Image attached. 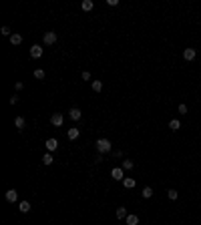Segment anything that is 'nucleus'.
I'll return each instance as SVG.
<instances>
[{
  "instance_id": "f257e3e1",
  "label": "nucleus",
  "mask_w": 201,
  "mask_h": 225,
  "mask_svg": "<svg viewBox=\"0 0 201 225\" xmlns=\"http://www.w3.org/2000/svg\"><path fill=\"white\" fill-rule=\"evenodd\" d=\"M94 147H97V151H98L101 155L111 153V141H109V139H98L97 143H94Z\"/></svg>"
},
{
  "instance_id": "f03ea898",
  "label": "nucleus",
  "mask_w": 201,
  "mask_h": 225,
  "mask_svg": "<svg viewBox=\"0 0 201 225\" xmlns=\"http://www.w3.org/2000/svg\"><path fill=\"white\" fill-rule=\"evenodd\" d=\"M42 42L46 44V46H50V44H54V42H56V32H54V30H48V32H44Z\"/></svg>"
},
{
  "instance_id": "7ed1b4c3",
  "label": "nucleus",
  "mask_w": 201,
  "mask_h": 225,
  "mask_svg": "<svg viewBox=\"0 0 201 225\" xmlns=\"http://www.w3.org/2000/svg\"><path fill=\"white\" fill-rule=\"evenodd\" d=\"M111 177L115 179V181H123L125 179V169L123 167H115V169L111 171Z\"/></svg>"
},
{
  "instance_id": "20e7f679",
  "label": "nucleus",
  "mask_w": 201,
  "mask_h": 225,
  "mask_svg": "<svg viewBox=\"0 0 201 225\" xmlns=\"http://www.w3.org/2000/svg\"><path fill=\"white\" fill-rule=\"evenodd\" d=\"M30 56H32V58H40V56H42V46H40V44H32V46H30Z\"/></svg>"
},
{
  "instance_id": "39448f33",
  "label": "nucleus",
  "mask_w": 201,
  "mask_h": 225,
  "mask_svg": "<svg viewBox=\"0 0 201 225\" xmlns=\"http://www.w3.org/2000/svg\"><path fill=\"white\" fill-rule=\"evenodd\" d=\"M50 123H52V127H60V125L64 123V117L60 115V113H54V115L50 117Z\"/></svg>"
},
{
  "instance_id": "423d86ee",
  "label": "nucleus",
  "mask_w": 201,
  "mask_h": 225,
  "mask_svg": "<svg viewBox=\"0 0 201 225\" xmlns=\"http://www.w3.org/2000/svg\"><path fill=\"white\" fill-rule=\"evenodd\" d=\"M6 201H8V203H14V201H18V193H16V189H8V191H6Z\"/></svg>"
},
{
  "instance_id": "0eeeda50",
  "label": "nucleus",
  "mask_w": 201,
  "mask_h": 225,
  "mask_svg": "<svg viewBox=\"0 0 201 225\" xmlns=\"http://www.w3.org/2000/svg\"><path fill=\"white\" fill-rule=\"evenodd\" d=\"M195 56H197V50H195V48H185V50H183V58H185V60H193Z\"/></svg>"
},
{
  "instance_id": "6e6552de",
  "label": "nucleus",
  "mask_w": 201,
  "mask_h": 225,
  "mask_svg": "<svg viewBox=\"0 0 201 225\" xmlns=\"http://www.w3.org/2000/svg\"><path fill=\"white\" fill-rule=\"evenodd\" d=\"M69 117H70V119H73V121H78V119H81V117H82L81 109H77V106H73V109L69 110Z\"/></svg>"
},
{
  "instance_id": "1a4fd4ad",
  "label": "nucleus",
  "mask_w": 201,
  "mask_h": 225,
  "mask_svg": "<svg viewBox=\"0 0 201 225\" xmlns=\"http://www.w3.org/2000/svg\"><path fill=\"white\" fill-rule=\"evenodd\" d=\"M44 145H46V149H48V151H50V153H52V151H56V149H58V141H56V139H48V141H46V143H44Z\"/></svg>"
},
{
  "instance_id": "9d476101",
  "label": "nucleus",
  "mask_w": 201,
  "mask_h": 225,
  "mask_svg": "<svg viewBox=\"0 0 201 225\" xmlns=\"http://www.w3.org/2000/svg\"><path fill=\"white\" fill-rule=\"evenodd\" d=\"M123 185L127 187V189H133V187L137 185V181H135L133 177H125V179H123Z\"/></svg>"
},
{
  "instance_id": "9b49d317",
  "label": "nucleus",
  "mask_w": 201,
  "mask_h": 225,
  "mask_svg": "<svg viewBox=\"0 0 201 225\" xmlns=\"http://www.w3.org/2000/svg\"><path fill=\"white\" fill-rule=\"evenodd\" d=\"M125 223L127 225H139V215H127Z\"/></svg>"
},
{
  "instance_id": "f8f14e48",
  "label": "nucleus",
  "mask_w": 201,
  "mask_h": 225,
  "mask_svg": "<svg viewBox=\"0 0 201 225\" xmlns=\"http://www.w3.org/2000/svg\"><path fill=\"white\" fill-rule=\"evenodd\" d=\"M115 215H117V219H127L129 213H127V209H125V207H117V213H115Z\"/></svg>"
},
{
  "instance_id": "ddd939ff",
  "label": "nucleus",
  "mask_w": 201,
  "mask_h": 225,
  "mask_svg": "<svg viewBox=\"0 0 201 225\" xmlns=\"http://www.w3.org/2000/svg\"><path fill=\"white\" fill-rule=\"evenodd\" d=\"M14 125H16V129H18V131H22V129L26 127V121H24V117H16Z\"/></svg>"
},
{
  "instance_id": "4468645a",
  "label": "nucleus",
  "mask_w": 201,
  "mask_h": 225,
  "mask_svg": "<svg viewBox=\"0 0 201 225\" xmlns=\"http://www.w3.org/2000/svg\"><path fill=\"white\" fill-rule=\"evenodd\" d=\"M18 209H20V213H28V211H30V209H32V207H30V203H28V201H20V205H18Z\"/></svg>"
},
{
  "instance_id": "2eb2a0df",
  "label": "nucleus",
  "mask_w": 201,
  "mask_h": 225,
  "mask_svg": "<svg viewBox=\"0 0 201 225\" xmlns=\"http://www.w3.org/2000/svg\"><path fill=\"white\" fill-rule=\"evenodd\" d=\"M94 8V2L93 0H85V2H82V10H86V12H90V10Z\"/></svg>"
},
{
  "instance_id": "dca6fc26",
  "label": "nucleus",
  "mask_w": 201,
  "mask_h": 225,
  "mask_svg": "<svg viewBox=\"0 0 201 225\" xmlns=\"http://www.w3.org/2000/svg\"><path fill=\"white\" fill-rule=\"evenodd\" d=\"M141 195L145 197V199H151V197H153V189H151V187H143Z\"/></svg>"
},
{
  "instance_id": "f3484780",
  "label": "nucleus",
  "mask_w": 201,
  "mask_h": 225,
  "mask_svg": "<svg viewBox=\"0 0 201 225\" xmlns=\"http://www.w3.org/2000/svg\"><path fill=\"white\" fill-rule=\"evenodd\" d=\"M10 42H12V44H20V42H22V36H20L18 32H12V36H10Z\"/></svg>"
},
{
  "instance_id": "a211bd4d",
  "label": "nucleus",
  "mask_w": 201,
  "mask_h": 225,
  "mask_svg": "<svg viewBox=\"0 0 201 225\" xmlns=\"http://www.w3.org/2000/svg\"><path fill=\"white\" fill-rule=\"evenodd\" d=\"M179 127H181V123L177 119H171L169 121V129H171V131H179Z\"/></svg>"
},
{
  "instance_id": "6ab92c4d",
  "label": "nucleus",
  "mask_w": 201,
  "mask_h": 225,
  "mask_svg": "<svg viewBox=\"0 0 201 225\" xmlns=\"http://www.w3.org/2000/svg\"><path fill=\"white\" fill-rule=\"evenodd\" d=\"M78 135H81V131H78V129H69V139L70 141L78 139Z\"/></svg>"
},
{
  "instance_id": "aec40b11",
  "label": "nucleus",
  "mask_w": 201,
  "mask_h": 225,
  "mask_svg": "<svg viewBox=\"0 0 201 225\" xmlns=\"http://www.w3.org/2000/svg\"><path fill=\"white\" fill-rule=\"evenodd\" d=\"M42 163H44V165H52V163H54L52 155H50V153H44V157H42Z\"/></svg>"
},
{
  "instance_id": "412c9836",
  "label": "nucleus",
  "mask_w": 201,
  "mask_h": 225,
  "mask_svg": "<svg viewBox=\"0 0 201 225\" xmlns=\"http://www.w3.org/2000/svg\"><path fill=\"white\" fill-rule=\"evenodd\" d=\"M121 167H123L125 171H131L133 167H135V163H133V161H129V159H125V161H123V165H121Z\"/></svg>"
},
{
  "instance_id": "4be33fe9",
  "label": "nucleus",
  "mask_w": 201,
  "mask_h": 225,
  "mask_svg": "<svg viewBox=\"0 0 201 225\" xmlns=\"http://www.w3.org/2000/svg\"><path fill=\"white\" fill-rule=\"evenodd\" d=\"M93 90L94 93H101V90H103V82L101 81H93Z\"/></svg>"
},
{
  "instance_id": "5701e85b",
  "label": "nucleus",
  "mask_w": 201,
  "mask_h": 225,
  "mask_svg": "<svg viewBox=\"0 0 201 225\" xmlns=\"http://www.w3.org/2000/svg\"><path fill=\"white\" fill-rule=\"evenodd\" d=\"M167 197H169V199H171V201H175L177 197H179V193H177L175 189H169V191H167Z\"/></svg>"
},
{
  "instance_id": "b1692460",
  "label": "nucleus",
  "mask_w": 201,
  "mask_h": 225,
  "mask_svg": "<svg viewBox=\"0 0 201 225\" xmlns=\"http://www.w3.org/2000/svg\"><path fill=\"white\" fill-rule=\"evenodd\" d=\"M34 78H38V81H42V78H44V70H42V68H36V70H34Z\"/></svg>"
},
{
  "instance_id": "393cba45",
  "label": "nucleus",
  "mask_w": 201,
  "mask_h": 225,
  "mask_svg": "<svg viewBox=\"0 0 201 225\" xmlns=\"http://www.w3.org/2000/svg\"><path fill=\"white\" fill-rule=\"evenodd\" d=\"M0 32L4 34V36H8V38L12 36V32H10V28H8V26H2V30H0Z\"/></svg>"
},
{
  "instance_id": "a878e982",
  "label": "nucleus",
  "mask_w": 201,
  "mask_h": 225,
  "mask_svg": "<svg viewBox=\"0 0 201 225\" xmlns=\"http://www.w3.org/2000/svg\"><path fill=\"white\" fill-rule=\"evenodd\" d=\"M179 113L181 115H187V105H179Z\"/></svg>"
},
{
  "instance_id": "bb28decb",
  "label": "nucleus",
  "mask_w": 201,
  "mask_h": 225,
  "mask_svg": "<svg viewBox=\"0 0 201 225\" xmlns=\"http://www.w3.org/2000/svg\"><path fill=\"white\" fill-rule=\"evenodd\" d=\"M109 6H119V0H107Z\"/></svg>"
},
{
  "instance_id": "cd10ccee",
  "label": "nucleus",
  "mask_w": 201,
  "mask_h": 225,
  "mask_svg": "<svg viewBox=\"0 0 201 225\" xmlns=\"http://www.w3.org/2000/svg\"><path fill=\"white\" fill-rule=\"evenodd\" d=\"M82 81H90V72H82Z\"/></svg>"
},
{
  "instance_id": "c85d7f7f",
  "label": "nucleus",
  "mask_w": 201,
  "mask_h": 225,
  "mask_svg": "<svg viewBox=\"0 0 201 225\" xmlns=\"http://www.w3.org/2000/svg\"><path fill=\"white\" fill-rule=\"evenodd\" d=\"M18 102V97H10V105H16Z\"/></svg>"
}]
</instances>
